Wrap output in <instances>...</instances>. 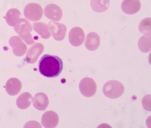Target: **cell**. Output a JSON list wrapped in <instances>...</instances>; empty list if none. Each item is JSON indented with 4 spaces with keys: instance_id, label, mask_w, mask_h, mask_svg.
Segmentation results:
<instances>
[{
    "instance_id": "cell-16",
    "label": "cell",
    "mask_w": 151,
    "mask_h": 128,
    "mask_svg": "<svg viewBox=\"0 0 151 128\" xmlns=\"http://www.w3.org/2000/svg\"><path fill=\"white\" fill-rule=\"evenodd\" d=\"M21 14V12L17 9H9L5 16V20L6 23L9 26H15L20 19Z\"/></svg>"
},
{
    "instance_id": "cell-13",
    "label": "cell",
    "mask_w": 151,
    "mask_h": 128,
    "mask_svg": "<svg viewBox=\"0 0 151 128\" xmlns=\"http://www.w3.org/2000/svg\"><path fill=\"white\" fill-rule=\"evenodd\" d=\"M100 37L98 34L91 32L87 35L85 46L90 51L96 50L100 44Z\"/></svg>"
},
{
    "instance_id": "cell-8",
    "label": "cell",
    "mask_w": 151,
    "mask_h": 128,
    "mask_svg": "<svg viewBox=\"0 0 151 128\" xmlns=\"http://www.w3.org/2000/svg\"><path fill=\"white\" fill-rule=\"evenodd\" d=\"M9 44L13 48V53L16 56L20 57L23 56L26 53V45L18 36H12L9 40Z\"/></svg>"
},
{
    "instance_id": "cell-23",
    "label": "cell",
    "mask_w": 151,
    "mask_h": 128,
    "mask_svg": "<svg viewBox=\"0 0 151 128\" xmlns=\"http://www.w3.org/2000/svg\"><path fill=\"white\" fill-rule=\"evenodd\" d=\"M0 121H1V117H0Z\"/></svg>"
},
{
    "instance_id": "cell-12",
    "label": "cell",
    "mask_w": 151,
    "mask_h": 128,
    "mask_svg": "<svg viewBox=\"0 0 151 128\" xmlns=\"http://www.w3.org/2000/svg\"><path fill=\"white\" fill-rule=\"evenodd\" d=\"M141 8V4L139 0H124L121 9L125 14H134L139 11Z\"/></svg>"
},
{
    "instance_id": "cell-3",
    "label": "cell",
    "mask_w": 151,
    "mask_h": 128,
    "mask_svg": "<svg viewBox=\"0 0 151 128\" xmlns=\"http://www.w3.org/2000/svg\"><path fill=\"white\" fill-rule=\"evenodd\" d=\"M124 90V87L120 82L116 80H110L104 85L103 92L106 97L114 99L122 96Z\"/></svg>"
},
{
    "instance_id": "cell-17",
    "label": "cell",
    "mask_w": 151,
    "mask_h": 128,
    "mask_svg": "<svg viewBox=\"0 0 151 128\" xmlns=\"http://www.w3.org/2000/svg\"><path fill=\"white\" fill-rule=\"evenodd\" d=\"M33 29L41 36L42 38L47 39L50 37L51 32L49 27L45 23H35L33 25Z\"/></svg>"
},
{
    "instance_id": "cell-15",
    "label": "cell",
    "mask_w": 151,
    "mask_h": 128,
    "mask_svg": "<svg viewBox=\"0 0 151 128\" xmlns=\"http://www.w3.org/2000/svg\"><path fill=\"white\" fill-rule=\"evenodd\" d=\"M22 83L17 78H12L8 80L5 85V89L9 95H17L21 91Z\"/></svg>"
},
{
    "instance_id": "cell-14",
    "label": "cell",
    "mask_w": 151,
    "mask_h": 128,
    "mask_svg": "<svg viewBox=\"0 0 151 128\" xmlns=\"http://www.w3.org/2000/svg\"><path fill=\"white\" fill-rule=\"evenodd\" d=\"M34 107L38 110L44 111L46 109L49 104V100L46 95L43 93H38L32 99Z\"/></svg>"
},
{
    "instance_id": "cell-7",
    "label": "cell",
    "mask_w": 151,
    "mask_h": 128,
    "mask_svg": "<svg viewBox=\"0 0 151 128\" xmlns=\"http://www.w3.org/2000/svg\"><path fill=\"white\" fill-rule=\"evenodd\" d=\"M69 40L71 45L79 47L84 42L85 35L83 29L79 27L71 29L68 35Z\"/></svg>"
},
{
    "instance_id": "cell-2",
    "label": "cell",
    "mask_w": 151,
    "mask_h": 128,
    "mask_svg": "<svg viewBox=\"0 0 151 128\" xmlns=\"http://www.w3.org/2000/svg\"><path fill=\"white\" fill-rule=\"evenodd\" d=\"M32 29L30 22L23 18L19 19L14 27L15 31L28 45H32L35 42L30 33Z\"/></svg>"
},
{
    "instance_id": "cell-19",
    "label": "cell",
    "mask_w": 151,
    "mask_h": 128,
    "mask_svg": "<svg viewBox=\"0 0 151 128\" xmlns=\"http://www.w3.org/2000/svg\"><path fill=\"white\" fill-rule=\"evenodd\" d=\"M110 0H91L90 5L93 11L98 13H102L108 9Z\"/></svg>"
},
{
    "instance_id": "cell-6",
    "label": "cell",
    "mask_w": 151,
    "mask_h": 128,
    "mask_svg": "<svg viewBox=\"0 0 151 128\" xmlns=\"http://www.w3.org/2000/svg\"><path fill=\"white\" fill-rule=\"evenodd\" d=\"M52 37L57 41H61L65 37L67 27L64 24L51 21L48 23Z\"/></svg>"
},
{
    "instance_id": "cell-20",
    "label": "cell",
    "mask_w": 151,
    "mask_h": 128,
    "mask_svg": "<svg viewBox=\"0 0 151 128\" xmlns=\"http://www.w3.org/2000/svg\"><path fill=\"white\" fill-rule=\"evenodd\" d=\"M138 46L140 50L143 52H150L151 50V34L144 35L139 40Z\"/></svg>"
},
{
    "instance_id": "cell-4",
    "label": "cell",
    "mask_w": 151,
    "mask_h": 128,
    "mask_svg": "<svg viewBox=\"0 0 151 128\" xmlns=\"http://www.w3.org/2000/svg\"><path fill=\"white\" fill-rule=\"evenodd\" d=\"M43 14L42 8L37 3H30L26 5L24 9L25 17L31 21H40L42 17Z\"/></svg>"
},
{
    "instance_id": "cell-10",
    "label": "cell",
    "mask_w": 151,
    "mask_h": 128,
    "mask_svg": "<svg viewBox=\"0 0 151 128\" xmlns=\"http://www.w3.org/2000/svg\"><path fill=\"white\" fill-rule=\"evenodd\" d=\"M44 50V45L41 43H36L32 46L26 54L25 59L27 63L31 64L36 63Z\"/></svg>"
},
{
    "instance_id": "cell-22",
    "label": "cell",
    "mask_w": 151,
    "mask_h": 128,
    "mask_svg": "<svg viewBox=\"0 0 151 128\" xmlns=\"http://www.w3.org/2000/svg\"><path fill=\"white\" fill-rule=\"evenodd\" d=\"M142 104L144 108L147 111H151V95H147L144 96L142 101Z\"/></svg>"
},
{
    "instance_id": "cell-5",
    "label": "cell",
    "mask_w": 151,
    "mask_h": 128,
    "mask_svg": "<svg viewBox=\"0 0 151 128\" xmlns=\"http://www.w3.org/2000/svg\"><path fill=\"white\" fill-rule=\"evenodd\" d=\"M79 89L82 95L86 97H91L95 95L97 89L96 83L91 78H83L81 81Z\"/></svg>"
},
{
    "instance_id": "cell-21",
    "label": "cell",
    "mask_w": 151,
    "mask_h": 128,
    "mask_svg": "<svg viewBox=\"0 0 151 128\" xmlns=\"http://www.w3.org/2000/svg\"><path fill=\"white\" fill-rule=\"evenodd\" d=\"M151 18L147 17L141 21L139 26V29L144 34H151Z\"/></svg>"
},
{
    "instance_id": "cell-1",
    "label": "cell",
    "mask_w": 151,
    "mask_h": 128,
    "mask_svg": "<svg viewBox=\"0 0 151 128\" xmlns=\"http://www.w3.org/2000/svg\"><path fill=\"white\" fill-rule=\"evenodd\" d=\"M38 68L39 72L43 76L49 78L56 77L63 70V60L57 56L45 55L40 59Z\"/></svg>"
},
{
    "instance_id": "cell-9",
    "label": "cell",
    "mask_w": 151,
    "mask_h": 128,
    "mask_svg": "<svg viewBox=\"0 0 151 128\" xmlns=\"http://www.w3.org/2000/svg\"><path fill=\"white\" fill-rule=\"evenodd\" d=\"M44 14L49 19L53 21H59L63 17V11L58 5L55 4L47 5L44 10Z\"/></svg>"
},
{
    "instance_id": "cell-11",
    "label": "cell",
    "mask_w": 151,
    "mask_h": 128,
    "mask_svg": "<svg viewBox=\"0 0 151 128\" xmlns=\"http://www.w3.org/2000/svg\"><path fill=\"white\" fill-rule=\"evenodd\" d=\"M59 118L58 114L53 111L46 112L41 118V123L44 127H56L59 123Z\"/></svg>"
},
{
    "instance_id": "cell-18",
    "label": "cell",
    "mask_w": 151,
    "mask_h": 128,
    "mask_svg": "<svg viewBox=\"0 0 151 128\" xmlns=\"http://www.w3.org/2000/svg\"><path fill=\"white\" fill-rule=\"evenodd\" d=\"M32 96L30 93H23L17 98V105L19 109H26L30 106L32 101Z\"/></svg>"
}]
</instances>
